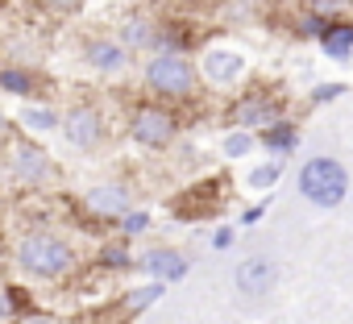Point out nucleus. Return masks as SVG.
<instances>
[{
	"label": "nucleus",
	"instance_id": "1",
	"mask_svg": "<svg viewBox=\"0 0 353 324\" xmlns=\"http://www.w3.org/2000/svg\"><path fill=\"white\" fill-rule=\"evenodd\" d=\"M299 192H303L312 204L332 208V204L345 200V192H349V175H345L341 162H332V158H312L307 167L299 171Z\"/></svg>",
	"mask_w": 353,
	"mask_h": 324
},
{
	"label": "nucleus",
	"instance_id": "2",
	"mask_svg": "<svg viewBox=\"0 0 353 324\" xmlns=\"http://www.w3.org/2000/svg\"><path fill=\"white\" fill-rule=\"evenodd\" d=\"M21 266L34 270V274H63L71 266V250L59 241V237H46V233H34L21 241Z\"/></svg>",
	"mask_w": 353,
	"mask_h": 324
},
{
	"label": "nucleus",
	"instance_id": "3",
	"mask_svg": "<svg viewBox=\"0 0 353 324\" xmlns=\"http://www.w3.org/2000/svg\"><path fill=\"white\" fill-rule=\"evenodd\" d=\"M145 83L154 92H166V96H188L196 88V67L179 54H158L150 67H145Z\"/></svg>",
	"mask_w": 353,
	"mask_h": 324
},
{
	"label": "nucleus",
	"instance_id": "4",
	"mask_svg": "<svg viewBox=\"0 0 353 324\" xmlns=\"http://www.w3.org/2000/svg\"><path fill=\"white\" fill-rule=\"evenodd\" d=\"M170 133H174V121L158 108H141L133 117V141H141V145H166Z\"/></svg>",
	"mask_w": 353,
	"mask_h": 324
},
{
	"label": "nucleus",
	"instance_id": "5",
	"mask_svg": "<svg viewBox=\"0 0 353 324\" xmlns=\"http://www.w3.org/2000/svg\"><path fill=\"white\" fill-rule=\"evenodd\" d=\"M63 133H67V141H71V145L92 150V145L100 141V112H92V108H75V112H67Z\"/></svg>",
	"mask_w": 353,
	"mask_h": 324
},
{
	"label": "nucleus",
	"instance_id": "6",
	"mask_svg": "<svg viewBox=\"0 0 353 324\" xmlns=\"http://www.w3.org/2000/svg\"><path fill=\"white\" fill-rule=\"evenodd\" d=\"M233 283H237V291H245V295H266V291L274 287V262H266V258H250V262L237 266Z\"/></svg>",
	"mask_w": 353,
	"mask_h": 324
},
{
	"label": "nucleus",
	"instance_id": "7",
	"mask_svg": "<svg viewBox=\"0 0 353 324\" xmlns=\"http://www.w3.org/2000/svg\"><path fill=\"white\" fill-rule=\"evenodd\" d=\"M13 175H17L21 183H42V179L50 175L46 150H38V145H17V150H13Z\"/></svg>",
	"mask_w": 353,
	"mask_h": 324
},
{
	"label": "nucleus",
	"instance_id": "8",
	"mask_svg": "<svg viewBox=\"0 0 353 324\" xmlns=\"http://www.w3.org/2000/svg\"><path fill=\"white\" fill-rule=\"evenodd\" d=\"M88 208L96 216H125L129 212V192L121 183H100L88 192Z\"/></svg>",
	"mask_w": 353,
	"mask_h": 324
},
{
	"label": "nucleus",
	"instance_id": "9",
	"mask_svg": "<svg viewBox=\"0 0 353 324\" xmlns=\"http://www.w3.org/2000/svg\"><path fill=\"white\" fill-rule=\"evenodd\" d=\"M141 270H150V274L162 279V283H174V279L188 274V258H179L174 250H150V254L141 258Z\"/></svg>",
	"mask_w": 353,
	"mask_h": 324
},
{
	"label": "nucleus",
	"instance_id": "10",
	"mask_svg": "<svg viewBox=\"0 0 353 324\" xmlns=\"http://www.w3.org/2000/svg\"><path fill=\"white\" fill-rule=\"evenodd\" d=\"M241 71H245V63H241V54H233V50H208V59H204V75H208L212 83H233Z\"/></svg>",
	"mask_w": 353,
	"mask_h": 324
},
{
	"label": "nucleus",
	"instance_id": "11",
	"mask_svg": "<svg viewBox=\"0 0 353 324\" xmlns=\"http://www.w3.org/2000/svg\"><path fill=\"white\" fill-rule=\"evenodd\" d=\"M233 121H237L241 129H254V125H262V129H266V125L274 121V108H270V104H262V100H241V104L233 108Z\"/></svg>",
	"mask_w": 353,
	"mask_h": 324
},
{
	"label": "nucleus",
	"instance_id": "12",
	"mask_svg": "<svg viewBox=\"0 0 353 324\" xmlns=\"http://www.w3.org/2000/svg\"><path fill=\"white\" fill-rule=\"evenodd\" d=\"M88 59L100 71H121L125 67V46H117V42H92L88 46Z\"/></svg>",
	"mask_w": 353,
	"mask_h": 324
},
{
	"label": "nucleus",
	"instance_id": "13",
	"mask_svg": "<svg viewBox=\"0 0 353 324\" xmlns=\"http://www.w3.org/2000/svg\"><path fill=\"white\" fill-rule=\"evenodd\" d=\"M324 50L336 54V59H345L353 50V26H328L324 30Z\"/></svg>",
	"mask_w": 353,
	"mask_h": 324
},
{
	"label": "nucleus",
	"instance_id": "14",
	"mask_svg": "<svg viewBox=\"0 0 353 324\" xmlns=\"http://www.w3.org/2000/svg\"><path fill=\"white\" fill-rule=\"evenodd\" d=\"M291 141H295V129L291 125H274V129L266 125V150H287Z\"/></svg>",
	"mask_w": 353,
	"mask_h": 324
},
{
	"label": "nucleus",
	"instance_id": "15",
	"mask_svg": "<svg viewBox=\"0 0 353 324\" xmlns=\"http://www.w3.org/2000/svg\"><path fill=\"white\" fill-rule=\"evenodd\" d=\"M26 125H30V129H59V121H54L50 108H30V112H26Z\"/></svg>",
	"mask_w": 353,
	"mask_h": 324
},
{
	"label": "nucleus",
	"instance_id": "16",
	"mask_svg": "<svg viewBox=\"0 0 353 324\" xmlns=\"http://www.w3.org/2000/svg\"><path fill=\"white\" fill-rule=\"evenodd\" d=\"M150 42V26L145 21H129L125 26V46H145Z\"/></svg>",
	"mask_w": 353,
	"mask_h": 324
},
{
	"label": "nucleus",
	"instance_id": "17",
	"mask_svg": "<svg viewBox=\"0 0 353 324\" xmlns=\"http://www.w3.org/2000/svg\"><path fill=\"white\" fill-rule=\"evenodd\" d=\"M0 83H5L9 92H30V79L21 71H0Z\"/></svg>",
	"mask_w": 353,
	"mask_h": 324
},
{
	"label": "nucleus",
	"instance_id": "18",
	"mask_svg": "<svg viewBox=\"0 0 353 324\" xmlns=\"http://www.w3.org/2000/svg\"><path fill=\"white\" fill-rule=\"evenodd\" d=\"M245 150H250V137H245V133H229V137H225V154L237 158V154H245Z\"/></svg>",
	"mask_w": 353,
	"mask_h": 324
},
{
	"label": "nucleus",
	"instance_id": "19",
	"mask_svg": "<svg viewBox=\"0 0 353 324\" xmlns=\"http://www.w3.org/2000/svg\"><path fill=\"white\" fill-rule=\"evenodd\" d=\"M274 179H279V167H258V171L250 175V183H254V188H270Z\"/></svg>",
	"mask_w": 353,
	"mask_h": 324
},
{
	"label": "nucleus",
	"instance_id": "20",
	"mask_svg": "<svg viewBox=\"0 0 353 324\" xmlns=\"http://www.w3.org/2000/svg\"><path fill=\"white\" fill-rule=\"evenodd\" d=\"M158 291H162V283H154V287H141V291H137L129 303H133V307H145L150 299H158Z\"/></svg>",
	"mask_w": 353,
	"mask_h": 324
},
{
	"label": "nucleus",
	"instance_id": "21",
	"mask_svg": "<svg viewBox=\"0 0 353 324\" xmlns=\"http://www.w3.org/2000/svg\"><path fill=\"white\" fill-rule=\"evenodd\" d=\"M121 225H125V233H141V229H145L150 221H145V212H133V216H125Z\"/></svg>",
	"mask_w": 353,
	"mask_h": 324
},
{
	"label": "nucleus",
	"instance_id": "22",
	"mask_svg": "<svg viewBox=\"0 0 353 324\" xmlns=\"http://www.w3.org/2000/svg\"><path fill=\"white\" fill-rule=\"evenodd\" d=\"M345 9V0H316V13H336Z\"/></svg>",
	"mask_w": 353,
	"mask_h": 324
},
{
	"label": "nucleus",
	"instance_id": "23",
	"mask_svg": "<svg viewBox=\"0 0 353 324\" xmlns=\"http://www.w3.org/2000/svg\"><path fill=\"white\" fill-rule=\"evenodd\" d=\"M104 258H108V266H125V254H121V250H108Z\"/></svg>",
	"mask_w": 353,
	"mask_h": 324
},
{
	"label": "nucleus",
	"instance_id": "24",
	"mask_svg": "<svg viewBox=\"0 0 353 324\" xmlns=\"http://www.w3.org/2000/svg\"><path fill=\"white\" fill-rule=\"evenodd\" d=\"M9 320V295H0V324Z\"/></svg>",
	"mask_w": 353,
	"mask_h": 324
},
{
	"label": "nucleus",
	"instance_id": "25",
	"mask_svg": "<svg viewBox=\"0 0 353 324\" xmlns=\"http://www.w3.org/2000/svg\"><path fill=\"white\" fill-rule=\"evenodd\" d=\"M26 324H54L50 316H26Z\"/></svg>",
	"mask_w": 353,
	"mask_h": 324
},
{
	"label": "nucleus",
	"instance_id": "26",
	"mask_svg": "<svg viewBox=\"0 0 353 324\" xmlns=\"http://www.w3.org/2000/svg\"><path fill=\"white\" fill-rule=\"evenodd\" d=\"M54 5H75V0H54Z\"/></svg>",
	"mask_w": 353,
	"mask_h": 324
},
{
	"label": "nucleus",
	"instance_id": "27",
	"mask_svg": "<svg viewBox=\"0 0 353 324\" xmlns=\"http://www.w3.org/2000/svg\"><path fill=\"white\" fill-rule=\"evenodd\" d=\"M0 129H5V112H0Z\"/></svg>",
	"mask_w": 353,
	"mask_h": 324
}]
</instances>
